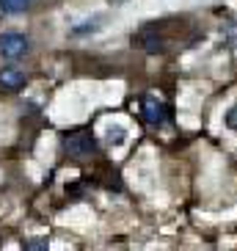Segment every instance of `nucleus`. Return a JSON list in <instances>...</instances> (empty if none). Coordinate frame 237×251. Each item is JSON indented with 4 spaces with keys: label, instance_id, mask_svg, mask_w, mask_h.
Listing matches in <instances>:
<instances>
[{
    "label": "nucleus",
    "instance_id": "obj_10",
    "mask_svg": "<svg viewBox=\"0 0 237 251\" xmlns=\"http://www.w3.org/2000/svg\"><path fill=\"white\" fill-rule=\"evenodd\" d=\"M223 122H226V127H229V130H237V105H232L229 111H226Z\"/></svg>",
    "mask_w": 237,
    "mask_h": 251
},
{
    "label": "nucleus",
    "instance_id": "obj_9",
    "mask_svg": "<svg viewBox=\"0 0 237 251\" xmlns=\"http://www.w3.org/2000/svg\"><path fill=\"white\" fill-rule=\"evenodd\" d=\"M223 36H226V39H223V45H226V47H235V45H237V25H229V28L223 30Z\"/></svg>",
    "mask_w": 237,
    "mask_h": 251
},
{
    "label": "nucleus",
    "instance_id": "obj_11",
    "mask_svg": "<svg viewBox=\"0 0 237 251\" xmlns=\"http://www.w3.org/2000/svg\"><path fill=\"white\" fill-rule=\"evenodd\" d=\"M25 249H47V240L45 237H33V240H25Z\"/></svg>",
    "mask_w": 237,
    "mask_h": 251
},
{
    "label": "nucleus",
    "instance_id": "obj_7",
    "mask_svg": "<svg viewBox=\"0 0 237 251\" xmlns=\"http://www.w3.org/2000/svg\"><path fill=\"white\" fill-rule=\"evenodd\" d=\"M33 0H0V11L3 14H23L25 8H30Z\"/></svg>",
    "mask_w": 237,
    "mask_h": 251
},
{
    "label": "nucleus",
    "instance_id": "obj_3",
    "mask_svg": "<svg viewBox=\"0 0 237 251\" xmlns=\"http://www.w3.org/2000/svg\"><path fill=\"white\" fill-rule=\"evenodd\" d=\"M143 119L149 127H163L171 122V108L157 97H143Z\"/></svg>",
    "mask_w": 237,
    "mask_h": 251
},
{
    "label": "nucleus",
    "instance_id": "obj_1",
    "mask_svg": "<svg viewBox=\"0 0 237 251\" xmlns=\"http://www.w3.org/2000/svg\"><path fill=\"white\" fill-rule=\"evenodd\" d=\"M61 149H64V155H69V157H91L96 149H99V144H96L91 130H74V133L64 135Z\"/></svg>",
    "mask_w": 237,
    "mask_h": 251
},
{
    "label": "nucleus",
    "instance_id": "obj_5",
    "mask_svg": "<svg viewBox=\"0 0 237 251\" xmlns=\"http://www.w3.org/2000/svg\"><path fill=\"white\" fill-rule=\"evenodd\" d=\"M25 80H28V77H25V72H20V69H3V72H0V86L8 89V91L23 89Z\"/></svg>",
    "mask_w": 237,
    "mask_h": 251
},
{
    "label": "nucleus",
    "instance_id": "obj_2",
    "mask_svg": "<svg viewBox=\"0 0 237 251\" xmlns=\"http://www.w3.org/2000/svg\"><path fill=\"white\" fill-rule=\"evenodd\" d=\"M30 50V39L25 33H17V30H8L0 36V55L8 61H20L25 58Z\"/></svg>",
    "mask_w": 237,
    "mask_h": 251
},
{
    "label": "nucleus",
    "instance_id": "obj_8",
    "mask_svg": "<svg viewBox=\"0 0 237 251\" xmlns=\"http://www.w3.org/2000/svg\"><path fill=\"white\" fill-rule=\"evenodd\" d=\"M105 141H108L111 147H121V144L127 141V130H124V127H118V125H116V127H108Z\"/></svg>",
    "mask_w": 237,
    "mask_h": 251
},
{
    "label": "nucleus",
    "instance_id": "obj_6",
    "mask_svg": "<svg viewBox=\"0 0 237 251\" xmlns=\"http://www.w3.org/2000/svg\"><path fill=\"white\" fill-rule=\"evenodd\" d=\"M105 23V17H89V20H83V23L72 25V36H89V33H96L99 30V25Z\"/></svg>",
    "mask_w": 237,
    "mask_h": 251
},
{
    "label": "nucleus",
    "instance_id": "obj_4",
    "mask_svg": "<svg viewBox=\"0 0 237 251\" xmlns=\"http://www.w3.org/2000/svg\"><path fill=\"white\" fill-rule=\"evenodd\" d=\"M138 45H141L143 50L149 52V55H157V52L166 50V42H163V36H160L157 30H146V33L138 39Z\"/></svg>",
    "mask_w": 237,
    "mask_h": 251
}]
</instances>
